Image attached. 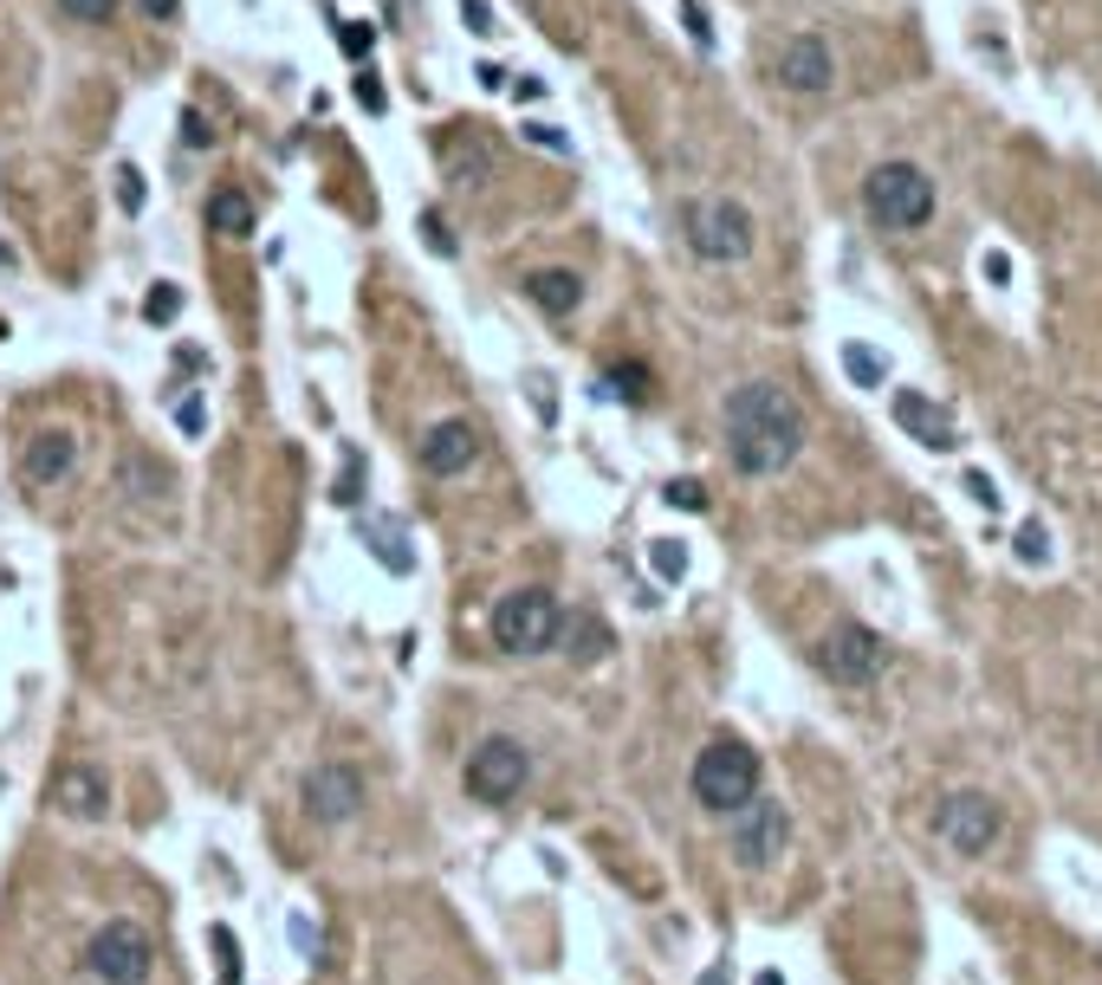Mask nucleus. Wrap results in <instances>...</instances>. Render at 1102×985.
<instances>
[{"instance_id": "obj_28", "label": "nucleus", "mask_w": 1102, "mask_h": 985, "mask_svg": "<svg viewBox=\"0 0 1102 985\" xmlns=\"http://www.w3.org/2000/svg\"><path fill=\"white\" fill-rule=\"evenodd\" d=\"M1019 558H1025V565H1051V531H1044V519H1019Z\"/></svg>"}, {"instance_id": "obj_46", "label": "nucleus", "mask_w": 1102, "mask_h": 985, "mask_svg": "<svg viewBox=\"0 0 1102 985\" xmlns=\"http://www.w3.org/2000/svg\"><path fill=\"white\" fill-rule=\"evenodd\" d=\"M0 266H13V253H7V247H0Z\"/></svg>"}, {"instance_id": "obj_6", "label": "nucleus", "mask_w": 1102, "mask_h": 985, "mask_svg": "<svg viewBox=\"0 0 1102 985\" xmlns=\"http://www.w3.org/2000/svg\"><path fill=\"white\" fill-rule=\"evenodd\" d=\"M85 973H91L98 985H150L156 941L130 921V914H117V921H105V927L91 934V947H85Z\"/></svg>"}, {"instance_id": "obj_43", "label": "nucleus", "mask_w": 1102, "mask_h": 985, "mask_svg": "<svg viewBox=\"0 0 1102 985\" xmlns=\"http://www.w3.org/2000/svg\"><path fill=\"white\" fill-rule=\"evenodd\" d=\"M986 279H992V286H1005V279H1012V260H1005V253H999V247H992V253H986Z\"/></svg>"}, {"instance_id": "obj_47", "label": "nucleus", "mask_w": 1102, "mask_h": 985, "mask_svg": "<svg viewBox=\"0 0 1102 985\" xmlns=\"http://www.w3.org/2000/svg\"><path fill=\"white\" fill-rule=\"evenodd\" d=\"M0 785H7V778H0Z\"/></svg>"}, {"instance_id": "obj_23", "label": "nucleus", "mask_w": 1102, "mask_h": 985, "mask_svg": "<svg viewBox=\"0 0 1102 985\" xmlns=\"http://www.w3.org/2000/svg\"><path fill=\"white\" fill-rule=\"evenodd\" d=\"M843 370H850V382H870L875 389V382H888V357H882V350H863V344H850V350H843Z\"/></svg>"}, {"instance_id": "obj_45", "label": "nucleus", "mask_w": 1102, "mask_h": 985, "mask_svg": "<svg viewBox=\"0 0 1102 985\" xmlns=\"http://www.w3.org/2000/svg\"><path fill=\"white\" fill-rule=\"evenodd\" d=\"M753 985H785V973H760V979H753Z\"/></svg>"}, {"instance_id": "obj_25", "label": "nucleus", "mask_w": 1102, "mask_h": 985, "mask_svg": "<svg viewBox=\"0 0 1102 985\" xmlns=\"http://www.w3.org/2000/svg\"><path fill=\"white\" fill-rule=\"evenodd\" d=\"M208 947H215V959H221V979L215 985H240V941H234V927H208Z\"/></svg>"}, {"instance_id": "obj_33", "label": "nucleus", "mask_w": 1102, "mask_h": 985, "mask_svg": "<svg viewBox=\"0 0 1102 985\" xmlns=\"http://www.w3.org/2000/svg\"><path fill=\"white\" fill-rule=\"evenodd\" d=\"M960 487L973 492V506H980V513H999V499H1005V492H999V480H992L986 467H966V480H960Z\"/></svg>"}, {"instance_id": "obj_10", "label": "nucleus", "mask_w": 1102, "mask_h": 985, "mask_svg": "<svg viewBox=\"0 0 1102 985\" xmlns=\"http://www.w3.org/2000/svg\"><path fill=\"white\" fill-rule=\"evenodd\" d=\"M934 824H941V843H947L953 856H986L992 836H999V804L980 792H953Z\"/></svg>"}, {"instance_id": "obj_20", "label": "nucleus", "mask_w": 1102, "mask_h": 985, "mask_svg": "<svg viewBox=\"0 0 1102 985\" xmlns=\"http://www.w3.org/2000/svg\"><path fill=\"white\" fill-rule=\"evenodd\" d=\"M208 228L221 233V240H247L254 233V201L240 189H215L208 195Z\"/></svg>"}, {"instance_id": "obj_38", "label": "nucleus", "mask_w": 1102, "mask_h": 985, "mask_svg": "<svg viewBox=\"0 0 1102 985\" xmlns=\"http://www.w3.org/2000/svg\"><path fill=\"white\" fill-rule=\"evenodd\" d=\"M350 91H357V105H364L370 117H377V111H389V91L377 84V72H357V84H350Z\"/></svg>"}, {"instance_id": "obj_34", "label": "nucleus", "mask_w": 1102, "mask_h": 985, "mask_svg": "<svg viewBox=\"0 0 1102 985\" xmlns=\"http://www.w3.org/2000/svg\"><path fill=\"white\" fill-rule=\"evenodd\" d=\"M59 13L78 20V27H105V20L117 13V0H59Z\"/></svg>"}, {"instance_id": "obj_4", "label": "nucleus", "mask_w": 1102, "mask_h": 985, "mask_svg": "<svg viewBox=\"0 0 1102 985\" xmlns=\"http://www.w3.org/2000/svg\"><path fill=\"white\" fill-rule=\"evenodd\" d=\"M694 804L714 810V817H733L760 797V753L746 739H714L707 753L694 758Z\"/></svg>"}, {"instance_id": "obj_44", "label": "nucleus", "mask_w": 1102, "mask_h": 985, "mask_svg": "<svg viewBox=\"0 0 1102 985\" xmlns=\"http://www.w3.org/2000/svg\"><path fill=\"white\" fill-rule=\"evenodd\" d=\"M474 78H480V84H487V91H506V72H499V66H480V72H474Z\"/></svg>"}, {"instance_id": "obj_41", "label": "nucleus", "mask_w": 1102, "mask_h": 985, "mask_svg": "<svg viewBox=\"0 0 1102 985\" xmlns=\"http://www.w3.org/2000/svg\"><path fill=\"white\" fill-rule=\"evenodd\" d=\"M143 13H150L156 27H176L182 20V0H143Z\"/></svg>"}, {"instance_id": "obj_29", "label": "nucleus", "mask_w": 1102, "mask_h": 985, "mask_svg": "<svg viewBox=\"0 0 1102 985\" xmlns=\"http://www.w3.org/2000/svg\"><path fill=\"white\" fill-rule=\"evenodd\" d=\"M331 499L338 506H364V455L357 448L344 455V474H338V487H331Z\"/></svg>"}, {"instance_id": "obj_9", "label": "nucleus", "mask_w": 1102, "mask_h": 985, "mask_svg": "<svg viewBox=\"0 0 1102 985\" xmlns=\"http://www.w3.org/2000/svg\"><path fill=\"white\" fill-rule=\"evenodd\" d=\"M772 84H785V91H798V98H824V91L836 84L831 46H824L817 33L785 39V46L772 52Z\"/></svg>"}, {"instance_id": "obj_31", "label": "nucleus", "mask_w": 1102, "mask_h": 985, "mask_svg": "<svg viewBox=\"0 0 1102 985\" xmlns=\"http://www.w3.org/2000/svg\"><path fill=\"white\" fill-rule=\"evenodd\" d=\"M176 428H182L189 441L208 428V402H201V389H182V396H176Z\"/></svg>"}, {"instance_id": "obj_17", "label": "nucleus", "mask_w": 1102, "mask_h": 985, "mask_svg": "<svg viewBox=\"0 0 1102 985\" xmlns=\"http://www.w3.org/2000/svg\"><path fill=\"white\" fill-rule=\"evenodd\" d=\"M357 538L370 545V558H377L389 577H409V570H416V551H409V531H403V519L370 513V519H357Z\"/></svg>"}, {"instance_id": "obj_42", "label": "nucleus", "mask_w": 1102, "mask_h": 985, "mask_svg": "<svg viewBox=\"0 0 1102 985\" xmlns=\"http://www.w3.org/2000/svg\"><path fill=\"white\" fill-rule=\"evenodd\" d=\"M506 91H513L519 105H533V98H545V78H533V72H526V78H506Z\"/></svg>"}, {"instance_id": "obj_32", "label": "nucleus", "mask_w": 1102, "mask_h": 985, "mask_svg": "<svg viewBox=\"0 0 1102 985\" xmlns=\"http://www.w3.org/2000/svg\"><path fill=\"white\" fill-rule=\"evenodd\" d=\"M182 143L189 150H215V123H208L201 105H182Z\"/></svg>"}, {"instance_id": "obj_40", "label": "nucleus", "mask_w": 1102, "mask_h": 985, "mask_svg": "<svg viewBox=\"0 0 1102 985\" xmlns=\"http://www.w3.org/2000/svg\"><path fill=\"white\" fill-rule=\"evenodd\" d=\"M682 20H687V39H694V46H714V27H707L701 0H682Z\"/></svg>"}, {"instance_id": "obj_14", "label": "nucleus", "mask_w": 1102, "mask_h": 985, "mask_svg": "<svg viewBox=\"0 0 1102 985\" xmlns=\"http://www.w3.org/2000/svg\"><path fill=\"white\" fill-rule=\"evenodd\" d=\"M72 467H78V435L72 428H39L33 441H27V455H20L27 487H59V480H72Z\"/></svg>"}, {"instance_id": "obj_8", "label": "nucleus", "mask_w": 1102, "mask_h": 985, "mask_svg": "<svg viewBox=\"0 0 1102 985\" xmlns=\"http://www.w3.org/2000/svg\"><path fill=\"white\" fill-rule=\"evenodd\" d=\"M526 778H533V753L519 746V739H480L474 758H467V797L474 804H513V797L526 792Z\"/></svg>"}, {"instance_id": "obj_11", "label": "nucleus", "mask_w": 1102, "mask_h": 985, "mask_svg": "<svg viewBox=\"0 0 1102 985\" xmlns=\"http://www.w3.org/2000/svg\"><path fill=\"white\" fill-rule=\"evenodd\" d=\"M305 810H311L318 824L357 817V810H364V772H357V765H338V758L311 765V772H305Z\"/></svg>"}, {"instance_id": "obj_15", "label": "nucleus", "mask_w": 1102, "mask_h": 985, "mask_svg": "<svg viewBox=\"0 0 1102 985\" xmlns=\"http://www.w3.org/2000/svg\"><path fill=\"white\" fill-rule=\"evenodd\" d=\"M52 804L78 817V824H98L105 810H111V778L98 772V765H66L59 778H52Z\"/></svg>"}, {"instance_id": "obj_27", "label": "nucleus", "mask_w": 1102, "mask_h": 985, "mask_svg": "<svg viewBox=\"0 0 1102 985\" xmlns=\"http://www.w3.org/2000/svg\"><path fill=\"white\" fill-rule=\"evenodd\" d=\"M338 52L344 59H370L377 52V27L370 20H338Z\"/></svg>"}, {"instance_id": "obj_26", "label": "nucleus", "mask_w": 1102, "mask_h": 985, "mask_svg": "<svg viewBox=\"0 0 1102 985\" xmlns=\"http://www.w3.org/2000/svg\"><path fill=\"white\" fill-rule=\"evenodd\" d=\"M421 240H428V253H441V260H455V228H448V215L441 208H421L416 215Z\"/></svg>"}, {"instance_id": "obj_7", "label": "nucleus", "mask_w": 1102, "mask_h": 985, "mask_svg": "<svg viewBox=\"0 0 1102 985\" xmlns=\"http://www.w3.org/2000/svg\"><path fill=\"white\" fill-rule=\"evenodd\" d=\"M811 661H817V675L836 687H870L882 668H888V643L863 629V623H836L824 643L811 648Z\"/></svg>"}, {"instance_id": "obj_16", "label": "nucleus", "mask_w": 1102, "mask_h": 985, "mask_svg": "<svg viewBox=\"0 0 1102 985\" xmlns=\"http://www.w3.org/2000/svg\"><path fill=\"white\" fill-rule=\"evenodd\" d=\"M895 421L909 428L921 448H934V455H953L960 448V435H953V416L941 402H927L921 389H895Z\"/></svg>"}, {"instance_id": "obj_22", "label": "nucleus", "mask_w": 1102, "mask_h": 985, "mask_svg": "<svg viewBox=\"0 0 1102 985\" xmlns=\"http://www.w3.org/2000/svg\"><path fill=\"white\" fill-rule=\"evenodd\" d=\"M176 318H182V286H169V279L150 286V299H143V325L162 331V325H176Z\"/></svg>"}, {"instance_id": "obj_39", "label": "nucleus", "mask_w": 1102, "mask_h": 985, "mask_svg": "<svg viewBox=\"0 0 1102 985\" xmlns=\"http://www.w3.org/2000/svg\"><path fill=\"white\" fill-rule=\"evenodd\" d=\"M286 934H292V947H299L305 959H318V947H325V941H318V927H311V914H292V921H286Z\"/></svg>"}, {"instance_id": "obj_5", "label": "nucleus", "mask_w": 1102, "mask_h": 985, "mask_svg": "<svg viewBox=\"0 0 1102 985\" xmlns=\"http://www.w3.org/2000/svg\"><path fill=\"white\" fill-rule=\"evenodd\" d=\"M558 623H565V609H558L552 590H513L487 616L494 648H506V655H545V648H558Z\"/></svg>"}, {"instance_id": "obj_21", "label": "nucleus", "mask_w": 1102, "mask_h": 985, "mask_svg": "<svg viewBox=\"0 0 1102 985\" xmlns=\"http://www.w3.org/2000/svg\"><path fill=\"white\" fill-rule=\"evenodd\" d=\"M604 396H616V402H648V370L643 364H616V370H604Z\"/></svg>"}, {"instance_id": "obj_36", "label": "nucleus", "mask_w": 1102, "mask_h": 985, "mask_svg": "<svg viewBox=\"0 0 1102 985\" xmlns=\"http://www.w3.org/2000/svg\"><path fill=\"white\" fill-rule=\"evenodd\" d=\"M662 499H668V506H682V513H707V487H701V480H668V487H662Z\"/></svg>"}, {"instance_id": "obj_1", "label": "nucleus", "mask_w": 1102, "mask_h": 985, "mask_svg": "<svg viewBox=\"0 0 1102 985\" xmlns=\"http://www.w3.org/2000/svg\"><path fill=\"white\" fill-rule=\"evenodd\" d=\"M811 421L778 382H739L726 396V460L746 480H772L804 455Z\"/></svg>"}, {"instance_id": "obj_18", "label": "nucleus", "mask_w": 1102, "mask_h": 985, "mask_svg": "<svg viewBox=\"0 0 1102 985\" xmlns=\"http://www.w3.org/2000/svg\"><path fill=\"white\" fill-rule=\"evenodd\" d=\"M526 299H533L545 318H570V311L584 305V279L565 272V266H538V272H526Z\"/></svg>"}, {"instance_id": "obj_37", "label": "nucleus", "mask_w": 1102, "mask_h": 985, "mask_svg": "<svg viewBox=\"0 0 1102 985\" xmlns=\"http://www.w3.org/2000/svg\"><path fill=\"white\" fill-rule=\"evenodd\" d=\"M519 137H526V143H533V150L570 156V137H565V130H558V123H526V130H519Z\"/></svg>"}, {"instance_id": "obj_3", "label": "nucleus", "mask_w": 1102, "mask_h": 985, "mask_svg": "<svg viewBox=\"0 0 1102 985\" xmlns=\"http://www.w3.org/2000/svg\"><path fill=\"white\" fill-rule=\"evenodd\" d=\"M934 208H941V195L927 182V169H914V162H875L870 176H863V215H870L882 233L927 228Z\"/></svg>"}, {"instance_id": "obj_12", "label": "nucleus", "mask_w": 1102, "mask_h": 985, "mask_svg": "<svg viewBox=\"0 0 1102 985\" xmlns=\"http://www.w3.org/2000/svg\"><path fill=\"white\" fill-rule=\"evenodd\" d=\"M785 836H792V817H785V804H772V797H753L746 810H733V856L753 863V869L785 849Z\"/></svg>"}, {"instance_id": "obj_30", "label": "nucleus", "mask_w": 1102, "mask_h": 985, "mask_svg": "<svg viewBox=\"0 0 1102 985\" xmlns=\"http://www.w3.org/2000/svg\"><path fill=\"white\" fill-rule=\"evenodd\" d=\"M117 208L123 215H143V169L137 162H117Z\"/></svg>"}, {"instance_id": "obj_19", "label": "nucleus", "mask_w": 1102, "mask_h": 985, "mask_svg": "<svg viewBox=\"0 0 1102 985\" xmlns=\"http://www.w3.org/2000/svg\"><path fill=\"white\" fill-rule=\"evenodd\" d=\"M558 648H565L570 661H604L609 655V623L604 616H590V609H577L558 623Z\"/></svg>"}, {"instance_id": "obj_13", "label": "nucleus", "mask_w": 1102, "mask_h": 985, "mask_svg": "<svg viewBox=\"0 0 1102 985\" xmlns=\"http://www.w3.org/2000/svg\"><path fill=\"white\" fill-rule=\"evenodd\" d=\"M474 455H480V435H474V421H460V416L435 421V428L421 435V448H416L421 474H435V480H455V474H467V467H474Z\"/></svg>"}, {"instance_id": "obj_24", "label": "nucleus", "mask_w": 1102, "mask_h": 985, "mask_svg": "<svg viewBox=\"0 0 1102 985\" xmlns=\"http://www.w3.org/2000/svg\"><path fill=\"white\" fill-rule=\"evenodd\" d=\"M648 565H655V577H662V584H682V577H687L682 538H655V545H648Z\"/></svg>"}, {"instance_id": "obj_35", "label": "nucleus", "mask_w": 1102, "mask_h": 985, "mask_svg": "<svg viewBox=\"0 0 1102 985\" xmlns=\"http://www.w3.org/2000/svg\"><path fill=\"white\" fill-rule=\"evenodd\" d=\"M460 20H467V33H480V39H494V33H499L494 0H460Z\"/></svg>"}, {"instance_id": "obj_2", "label": "nucleus", "mask_w": 1102, "mask_h": 985, "mask_svg": "<svg viewBox=\"0 0 1102 985\" xmlns=\"http://www.w3.org/2000/svg\"><path fill=\"white\" fill-rule=\"evenodd\" d=\"M682 240H687L694 260L739 266V260H753V247H760V221H753V208L733 201V195H694L682 208Z\"/></svg>"}]
</instances>
